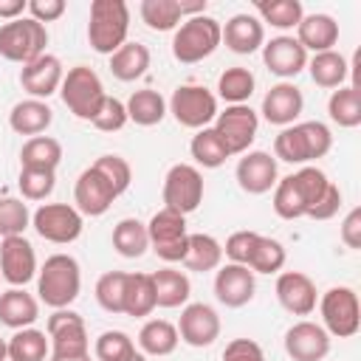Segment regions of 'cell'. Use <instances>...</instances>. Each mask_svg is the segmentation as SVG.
<instances>
[{"instance_id":"6da1fadb","label":"cell","mask_w":361,"mask_h":361,"mask_svg":"<svg viewBox=\"0 0 361 361\" xmlns=\"http://www.w3.org/2000/svg\"><path fill=\"white\" fill-rule=\"evenodd\" d=\"M333 149V133L322 121H296L282 127L274 138V158L296 166H307L316 158H324Z\"/></svg>"},{"instance_id":"7a4b0ae2","label":"cell","mask_w":361,"mask_h":361,"mask_svg":"<svg viewBox=\"0 0 361 361\" xmlns=\"http://www.w3.org/2000/svg\"><path fill=\"white\" fill-rule=\"evenodd\" d=\"M79 290H82V268L71 254H51L37 271L39 302L48 305L51 310H59L76 302Z\"/></svg>"},{"instance_id":"3957f363","label":"cell","mask_w":361,"mask_h":361,"mask_svg":"<svg viewBox=\"0 0 361 361\" xmlns=\"http://www.w3.org/2000/svg\"><path fill=\"white\" fill-rule=\"evenodd\" d=\"M130 8L124 0H93L87 20V42L96 54H116L127 42Z\"/></svg>"},{"instance_id":"277c9868","label":"cell","mask_w":361,"mask_h":361,"mask_svg":"<svg viewBox=\"0 0 361 361\" xmlns=\"http://www.w3.org/2000/svg\"><path fill=\"white\" fill-rule=\"evenodd\" d=\"M217 48H220V23L209 14L186 17L172 34V56L180 65L203 62Z\"/></svg>"},{"instance_id":"5b68a950","label":"cell","mask_w":361,"mask_h":361,"mask_svg":"<svg viewBox=\"0 0 361 361\" xmlns=\"http://www.w3.org/2000/svg\"><path fill=\"white\" fill-rule=\"evenodd\" d=\"M316 305H319L322 327L327 330V336L353 338L358 333V327H361V302H358V293L350 285L327 288Z\"/></svg>"},{"instance_id":"8992f818","label":"cell","mask_w":361,"mask_h":361,"mask_svg":"<svg viewBox=\"0 0 361 361\" xmlns=\"http://www.w3.org/2000/svg\"><path fill=\"white\" fill-rule=\"evenodd\" d=\"M59 96L65 102V107L82 118V121H93L102 102H104V85L99 79V73L87 65H76L65 73L62 79V87H59Z\"/></svg>"},{"instance_id":"52a82bcc","label":"cell","mask_w":361,"mask_h":361,"mask_svg":"<svg viewBox=\"0 0 361 361\" xmlns=\"http://www.w3.org/2000/svg\"><path fill=\"white\" fill-rule=\"evenodd\" d=\"M48 31L31 17H20L0 25V56L17 65H28L45 54Z\"/></svg>"},{"instance_id":"ba28073f","label":"cell","mask_w":361,"mask_h":361,"mask_svg":"<svg viewBox=\"0 0 361 361\" xmlns=\"http://www.w3.org/2000/svg\"><path fill=\"white\" fill-rule=\"evenodd\" d=\"M166 110L175 116V121L180 127H189V130L212 127L214 116L220 113L217 110V96L203 85H180V87H175L169 102H166Z\"/></svg>"},{"instance_id":"9c48e42d","label":"cell","mask_w":361,"mask_h":361,"mask_svg":"<svg viewBox=\"0 0 361 361\" xmlns=\"http://www.w3.org/2000/svg\"><path fill=\"white\" fill-rule=\"evenodd\" d=\"M147 234H149V248L164 262H183L186 245H189V231H186V217L183 214L164 206L161 212H155L149 217Z\"/></svg>"},{"instance_id":"30bf717a","label":"cell","mask_w":361,"mask_h":361,"mask_svg":"<svg viewBox=\"0 0 361 361\" xmlns=\"http://www.w3.org/2000/svg\"><path fill=\"white\" fill-rule=\"evenodd\" d=\"M212 130L217 133V138L223 141L228 155H243V152H248V147L257 138L259 116L248 104H228L223 113L214 116Z\"/></svg>"},{"instance_id":"8fae6325","label":"cell","mask_w":361,"mask_h":361,"mask_svg":"<svg viewBox=\"0 0 361 361\" xmlns=\"http://www.w3.org/2000/svg\"><path fill=\"white\" fill-rule=\"evenodd\" d=\"M48 341H51V355L56 358L90 355V338H87L85 319L71 307H59L48 316Z\"/></svg>"},{"instance_id":"7c38bea8","label":"cell","mask_w":361,"mask_h":361,"mask_svg":"<svg viewBox=\"0 0 361 361\" xmlns=\"http://www.w3.org/2000/svg\"><path fill=\"white\" fill-rule=\"evenodd\" d=\"M31 226L42 240L56 243V245H68V243L79 240L82 228H85L79 209L71 203H42L31 214Z\"/></svg>"},{"instance_id":"4fadbf2b","label":"cell","mask_w":361,"mask_h":361,"mask_svg":"<svg viewBox=\"0 0 361 361\" xmlns=\"http://www.w3.org/2000/svg\"><path fill=\"white\" fill-rule=\"evenodd\" d=\"M164 206L178 214H192L203 203V175L192 164H172L164 178Z\"/></svg>"},{"instance_id":"5bb4252c","label":"cell","mask_w":361,"mask_h":361,"mask_svg":"<svg viewBox=\"0 0 361 361\" xmlns=\"http://www.w3.org/2000/svg\"><path fill=\"white\" fill-rule=\"evenodd\" d=\"M37 254L34 245L17 234L0 240V279H6L11 288H25L37 276Z\"/></svg>"},{"instance_id":"9a60e30c","label":"cell","mask_w":361,"mask_h":361,"mask_svg":"<svg viewBox=\"0 0 361 361\" xmlns=\"http://www.w3.org/2000/svg\"><path fill=\"white\" fill-rule=\"evenodd\" d=\"M175 327H178V338L189 347H212L220 338V316L206 302L183 305Z\"/></svg>"},{"instance_id":"2e32d148","label":"cell","mask_w":361,"mask_h":361,"mask_svg":"<svg viewBox=\"0 0 361 361\" xmlns=\"http://www.w3.org/2000/svg\"><path fill=\"white\" fill-rule=\"evenodd\" d=\"M116 197H118V192L110 186V180L93 164L87 169H82V175L76 178L73 203H76L82 217H102L113 206Z\"/></svg>"},{"instance_id":"e0dca14e","label":"cell","mask_w":361,"mask_h":361,"mask_svg":"<svg viewBox=\"0 0 361 361\" xmlns=\"http://www.w3.org/2000/svg\"><path fill=\"white\" fill-rule=\"evenodd\" d=\"M285 353L293 358V361H324L327 353H330V336L322 324L316 322H296L285 330Z\"/></svg>"},{"instance_id":"ac0fdd59","label":"cell","mask_w":361,"mask_h":361,"mask_svg":"<svg viewBox=\"0 0 361 361\" xmlns=\"http://www.w3.org/2000/svg\"><path fill=\"white\" fill-rule=\"evenodd\" d=\"M234 175H237V183H240L243 192H248V195H265L279 180L276 158L271 152H265V149H248L237 161Z\"/></svg>"},{"instance_id":"d6986e66","label":"cell","mask_w":361,"mask_h":361,"mask_svg":"<svg viewBox=\"0 0 361 361\" xmlns=\"http://www.w3.org/2000/svg\"><path fill=\"white\" fill-rule=\"evenodd\" d=\"M262 62L274 76L288 82V79L299 76L307 68V51L296 42V37L279 34V37H274L262 45Z\"/></svg>"},{"instance_id":"ffe728a7","label":"cell","mask_w":361,"mask_h":361,"mask_svg":"<svg viewBox=\"0 0 361 361\" xmlns=\"http://www.w3.org/2000/svg\"><path fill=\"white\" fill-rule=\"evenodd\" d=\"M62 79H65V68H62L59 56H54V54H42L34 62L20 68V85L31 99L45 102L48 96H54L62 87Z\"/></svg>"},{"instance_id":"44dd1931","label":"cell","mask_w":361,"mask_h":361,"mask_svg":"<svg viewBox=\"0 0 361 361\" xmlns=\"http://www.w3.org/2000/svg\"><path fill=\"white\" fill-rule=\"evenodd\" d=\"M254 290H257V279H254V271L245 268V265H237V262H226L217 268L214 274V296L220 305L226 307H243L254 299Z\"/></svg>"},{"instance_id":"7402d4cb","label":"cell","mask_w":361,"mask_h":361,"mask_svg":"<svg viewBox=\"0 0 361 361\" xmlns=\"http://www.w3.org/2000/svg\"><path fill=\"white\" fill-rule=\"evenodd\" d=\"M274 290L279 305L293 316H310L316 310V302H319L316 282L302 271H279Z\"/></svg>"},{"instance_id":"603a6c76","label":"cell","mask_w":361,"mask_h":361,"mask_svg":"<svg viewBox=\"0 0 361 361\" xmlns=\"http://www.w3.org/2000/svg\"><path fill=\"white\" fill-rule=\"evenodd\" d=\"M305 110V96L293 82H279L262 96V118L276 127H290Z\"/></svg>"},{"instance_id":"cb8c5ba5","label":"cell","mask_w":361,"mask_h":361,"mask_svg":"<svg viewBox=\"0 0 361 361\" xmlns=\"http://www.w3.org/2000/svg\"><path fill=\"white\" fill-rule=\"evenodd\" d=\"M220 42H226L228 51L248 56L265 45V25L254 14H234L220 25Z\"/></svg>"},{"instance_id":"d4e9b609","label":"cell","mask_w":361,"mask_h":361,"mask_svg":"<svg viewBox=\"0 0 361 361\" xmlns=\"http://www.w3.org/2000/svg\"><path fill=\"white\" fill-rule=\"evenodd\" d=\"M296 42L305 51L322 54V51H333V45L338 42V23L330 14H305L296 25Z\"/></svg>"},{"instance_id":"484cf974","label":"cell","mask_w":361,"mask_h":361,"mask_svg":"<svg viewBox=\"0 0 361 361\" xmlns=\"http://www.w3.org/2000/svg\"><path fill=\"white\" fill-rule=\"evenodd\" d=\"M39 319V299L25 288H8L0 293V322L11 330L31 327Z\"/></svg>"},{"instance_id":"4316f807","label":"cell","mask_w":361,"mask_h":361,"mask_svg":"<svg viewBox=\"0 0 361 361\" xmlns=\"http://www.w3.org/2000/svg\"><path fill=\"white\" fill-rule=\"evenodd\" d=\"M54 121V110L42 99H23L8 113V127L17 135H42Z\"/></svg>"},{"instance_id":"83f0119b","label":"cell","mask_w":361,"mask_h":361,"mask_svg":"<svg viewBox=\"0 0 361 361\" xmlns=\"http://www.w3.org/2000/svg\"><path fill=\"white\" fill-rule=\"evenodd\" d=\"M152 276V288H155V305L158 307H180L189 302L192 293V282L183 271L178 268H161Z\"/></svg>"},{"instance_id":"f1b7e54d","label":"cell","mask_w":361,"mask_h":361,"mask_svg":"<svg viewBox=\"0 0 361 361\" xmlns=\"http://www.w3.org/2000/svg\"><path fill=\"white\" fill-rule=\"evenodd\" d=\"M220 262H223V245L217 237L203 234V231L189 234V245H186V257H183L186 271L206 274V271H217Z\"/></svg>"},{"instance_id":"f546056e","label":"cell","mask_w":361,"mask_h":361,"mask_svg":"<svg viewBox=\"0 0 361 361\" xmlns=\"http://www.w3.org/2000/svg\"><path fill=\"white\" fill-rule=\"evenodd\" d=\"M149 68V48L144 42H124L116 54H110V73L118 82H135Z\"/></svg>"},{"instance_id":"4dcf8cb0","label":"cell","mask_w":361,"mask_h":361,"mask_svg":"<svg viewBox=\"0 0 361 361\" xmlns=\"http://www.w3.org/2000/svg\"><path fill=\"white\" fill-rule=\"evenodd\" d=\"M307 71H310V79L324 87V90H336L347 82L350 76V65L347 59L333 48V51H322V54H313L307 59Z\"/></svg>"},{"instance_id":"1f68e13d","label":"cell","mask_w":361,"mask_h":361,"mask_svg":"<svg viewBox=\"0 0 361 361\" xmlns=\"http://www.w3.org/2000/svg\"><path fill=\"white\" fill-rule=\"evenodd\" d=\"M124 107H127V118L138 127H155L166 116V99L152 87H141V90L130 93Z\"/></svg>"},{"instance_id":"d6a6232c","label":"cell","mask_w":361,"mask_h":361,"mask_svg":"<svg viewBox=\"0 0 361 361\" xmlns=\"http://www.w3.org/2000/svg\"><path fill=\"white\" fill-rule=\"evenodd\" d=\"M113 248L127 257V259H138L147 254L149 248V234H147V223H141L138 217H124L113 226Z\"/></svg>"},{"instance_id":"836d02e7","label":"cell","mask_w":361,"mask_h":361,"mask_svg":"<svg viewBox=\"0 0 361 361\" xmlns=\"http://www.w3.org/2000/svg\"><path fill=\"white\" fill-rule=\"evenodd\" d=\"M178 327L166 319H149L138 330V347L144 355H169L178 347Z\"/></svg>"},{"instance_id":"e575fe53","label":"cell","mask_w":361,"mask_h":361,"mask_svg":"<svg viewBox=\"0 0 361 361\" xmlns=\"http://www.w3.org/2000/svg\"><path fill=\"white\" fill-rule=\"evenodd\" d=\"M6 350L11 361H45L51 355V341L48 333L37 327H23L14 330V336L6 341Z\"/></svg>"},{"instance_id":"d590c367","label":"cell","mask_w":361,"mask_h":361,"mask_svg":"<svg viewBox=\"0 0 361 361\" xmlns=\"http://www.w3.org/2000/svg\"><path fill=\"white\" fill-rule=\"evenodd\" d=\"M155 288L149 274H127V290H124V316L144 319L155 310Z\"/></svg>"},{"instance_id":"8d00e7d4","label":"cell","mask_w":361,"mask_h":361,"mask_svg":"<svg viewBox=\"0 0 361 361\" xmlns=\"http://www.w3.org/2000/svg\"><path fill=\"white\" fill-rule=\"evenodd\" d=\"M327 116H330V121H336L344 130L358 127L361 124V90H355L350 85L336 87L327 99Z\"/></svg>"},{"instance_id":"74e56055","label":"cell","mask_w":361,"mask_h":361,"mask_svg":"<svg viewBox=\"0 0 361 361\" xmlns=\"http://www.w3.org/2000/svg\"><path fill=\"white\" fill-rule=\"evenodd\" d=\"M254 11L259 14L257 17L259 23H268V25H274L279 31L296 28L299 20L305 17V8H302L299 0H257Z\"/></svg>"},{"instance_id":"f35d334b","label":"cell","mask_w":361,"mask_h":361,"mask_svg":"<svg viewBox=\"0 0 361 361\" xmlns=\"http://www.w3.org/2000/svg\"><path fill=\"white\" fill-rule=\"evenodd\" d=\"M62 161V144L51 135H34L23 144L20 149V164L23 166H34V169H54Z\"/></svg>"},{"instance_id":"ab89813d","label":"cell","mask_w":361,"mask_h":361,"mask_svg":"<svg viewBox=\"0 0 361 361\" xmlns=\"http://www.w3.org/2000/svg\"><path fill=\"white\" fill-rule=\"evenodd\" d=\"M254 87H257L254 73L248 68H240V65L226 68L220 73V79H217V96L223 102H228V104H248Z\"/></svg>"},{"instance_id":"60d3db41","label":"cell","mask_w":361,"mask_h":361,"mask_svg":"<svg viewBox=\"0 0 361 361\" xmlns=\"http://www.w3.org/2000/svg\"><path fill=\"white\" fill-rule=\"evenodd\" d=\"M189 152H192L195 164L203 166V169H217V166H223V164L231 158V155L226 152L223 141L217 138V133H214L212 127H203V130H197V133L192 135Z\"/></svg>"},{"instance_id":"b9f144b4","label":"cell","mask_w":361,"mask_h":361,"mask_svg":"<svg viewBox=\"0 0 361 361\" xmlns=\"http://www.w3.org/2000/svg\"><path fill=\"white\" fill-rule=\"evenodd\" d=\"M285 259H288L285 245L279 240H274V237L259 234L254 248H251V254H248L245 268H251L254 274H279L285 268Z\"/></svg>"},{"instance_id":"7bdbcfd3","label":"cell","mask_w":361,"mask_h":361,"mask_svg":"<svg viewBox=\"0 0 361 361\" xmlns=\"http://www.w3.org/2000/svg\"><path fill=\"white\" fill-rule=\"evenodd\" d=\"M138 14H141L144 25L152 31H175L183 23L178 0H141Z\"/></svg>"},{"instance_id":"ee69618b","label":"cell","mask_w":361,"mask_h":361,"mask_svg":"<svg viewBox=\"0 0 361 361\" xmlns=\"http://www.w3.org/2000/svg\"><path fill=\"white\" fill-rule=\"evenodd\" d=\"M124 290H127V271H107L96 282V302L102 310L118 316L124 313Z\"/></svg>"},{"instance_id":"f6af8a7d","label":"cell","mask_w":361,"mask_h":361,"mask_svg":"<svg viewBox=\"0 0 361 361\" xmlns=\"http://www.w3.org/2000/svg\"><path fill=\"white\" fill-rule=\"evenodd\" d=\"M274 212L282 220L305 217V200H302V192H299L293 175H285V178L276 180V186H274Z\"/></svg>"},{"instance_id":"bcb514c9","label":"cell","mask_w":361,"mask_h":361,"mask_svg":"<svg viewBox=\"0 0 361 361\" xmlns=\"http://www.w3.org/2000/svg\"><path fill=\"white\" fill-rule=\"evenodd\" d=\"M56 186V172L54 169H34V166H23L20 178H17V189L23 195V200H45Z\"/></svg>"},{"instance_id":"7dc6e473","label":"cell","mask_w":361,"mask_h":361,"mask_svg":"<svg viewBox=\"0 0 361 361\" xmlns=\"http://www.w3.org/2000/svg\"><path fill=\"white\" fill-rule=\"evenodd\" d=\"M31 226V212L20 197H0V240L17 237Z\"/></svg>"},{"instance_id":"c3c4849f","label":"cell","mask_w":361,"mask_h":361,"mask_svg":"<svg viewBox=\"0 0 361 361\" xmlns=\"http://www.w3.org/2000/svg\"><path fill=\"white\" fill-rule=\"evenodd\" d=\"M93 353H96L99 361H124V358H130L135 353V344L124 330H104L96 338Z\"/></svg>"},{"instance_id":"681fc988","label":"cell","mask_w":361,"mask_h":361,"mask_svg":"<svg viewBox=\"0 0 361 361\" xmlns=\"http://www.w3.org/2000/svg\"><path fill=\"white\" fill-rule=\"evenodd\" d=\"M93 166L110 180V186H113L118 195H124V192L130 189L133 169H130V164H127L121 155H99V158L93 161Z\"/></svg>"},{"instance_id":"f907efd6","label":"cell","mask_w":361,"mask_h":361,"mask_svg":"<svg viewBox=\"0 0 361 361\" xmlns=\"http://www.w3.org/2000/svg\"><path fill=\"white\" fill-rule=\"evenodd\" d=\"M127 121H130V118H127L124 102H118L116 96H104V102H102V107H99V113H96V118H93L90 124H93L96 130H102V133H116V130H121Z\"/></svg>"},{"instance_id":"816d5d0a","label":"cell","mask_w":361,"mask_h":361,"mask_svg":"<svg viewBox=\"0 0 361 361\" xmlns=\"http://www.w3.org/2000/svg\"><path fill=\"white\" fill-rule=\"evenodd\" d=\"M257 237H259V231H248V228L234 231V234L226 240V245H223V257H228V262L245 265V262H248V254H251V248H254V243H257Z\"/></svg>"},{"instance_id":"f5cc1de1","label":"cell","mask_w":361,"mask_h":361,"mask_svg":"<svg viewBox=\"0 0 361 361\" xmlns=\"http://www.w3.org/2000/svg\"><path fill=\"white\" fill-rule=\"evenodd\" d=\"M223 361H265V353L254 338H231L223 350Z\"/></svg>"},{"instance_id":"db71d44e","label":"cell","mask_w":361,"mask_h":361,"mask_svg":"<svg viewBox=\"0 0 361 361\" xmlns=\"http://www.w3.org/2000/svg\"><path fill=\"white\" fill-rule=\"evenodd\" d=\"M338 209H341V189L330 180V186L324 189V195L319 197V203L307 212V217L310 220H330V217L338 214Z\"/></svg>"},{"instance_id":"11a10c76","label":"cell","mask_w":361,"mask_h":361,"mask_svg":"<svg viewBox=\"0 0 361 361\" xmlns=\"http://www.w3.org/2000/svg\"><path fill=\"white\" fill-rule=\"evenodd\" d=\"M65 0H28V17L37 23H54L65 14Z\"/></svg>"},{"instance_id":"9f6ffc18","label":"cell","mask_w":361,"mask_h":361,"mask_svg":"<svg viewBox=\"0 0 361 361\" xmlns=\"http://www.w3.org/2000/svg\"><path fill=\"white\" fill-rule=\"evenodd\" d=\"M338 237H341V243H344L347 248H353V251H358V248H361V209H358V206H355V209H350V212H347V217L341 220Z\"/></svg>"},{"instance_id":"6f0895ef","label":"cell","mask_w":361,"mask_h":361,"mask_svg":"<svg viewBox=\"0 0 361 361\" xmlns=\"http://www.w3.org/2000/svg\"><path fill=\"white\" fill-rule=\"evenodd\" d=\"M28 11V0H0V20H20Z\"/></svg>"},{"instance_id":"680465c9","label":"cell","mask_w":361,"mask_h":361,"mask_svg":"<svg viewBox=\"0 0 361 361\" xmlns=\"http://www.w3.org/2000/svg\"><path fill=\"white\" fill-rule=\"evenodd\" d=\"M178 8H180V17H197V14H206V0H178Z\"/></svg>"},{"instance_id":"91938a15","label":"cell","mask_w":361,"mask_h":361,"mask_svg":"<svg viewBox=\"0 0 361 361\" xmlns=\"http://www.w3.org/2000/svg\"><path fill=\"white\" fill-rule=\"evenodd\" d=\"M48 361H90V355H73V358H56V355H51Z\"/></svg>"},{"instance_id":"94428289","label":"cell","mask_w":361,"mask_h":361,"mask_svg":"<svg viewBox=\"0 0 361 361\" xmlns=\"http://www.w3.org/2000/svg\"><path fill=\"white\" fill-rule=\"evenodd\" d=\"M124 361H147V355H144V353H138V350H135V353H133V355H130V358H124Z\"/></svg>"},{"instance_id":"6125c7cd","label":"cell","mask_w":361,"mask_h":361,"mask_svg":"<svg viewBox=\"0 0 361 361\" xmlns=\"http://www.w3.org/2000/svg\"><path fill=\"white\" fill-rule=\"evenodd\" d=\"M8 355V350H6V338H0V361Z\"/></svg>"},{"instance_id":"be15d7a7","label":"cell","mask_w":361,"mask_h":361,"mask_svg":"<svg viewBox=\"0 0 361 361\" xmlns=\"http://www.w3.org/2000/svg\"><path fill=\"white\" fill-rule=\"evenodd\" d=\"M3 361H11V358H8V355H6V358H3Z\"/></svg>"}]
</instances>
